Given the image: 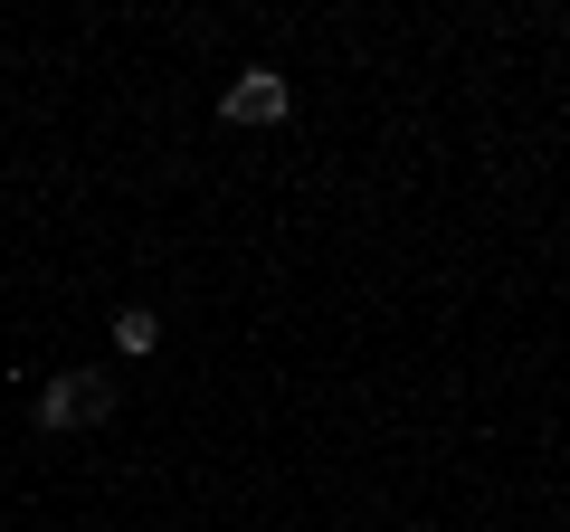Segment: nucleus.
<instances>
[{"instance_id":"obj_1","label":"nucleus","mask_w":570,"mask_h":532,"mask_svg":"<svg viewBox=\"0 0 570 532\" xmlns=\"http://www.w3.org/2000/svg\"><path fill=\"white\" fill-rule=\"evenodd\" d=\"M115 410H124V381H115V371H58V381H39V428L48 437L105 428Z\"/></svg>"},{"instance_id":"obj_2","label":"nucleus","mask_w":570,"mask_h":532,"mask_svg":"<svg viewBox=\"0 0 570 532\" xmlns=\"http://www.w3.org/2000/svg\"><path fill=\"white\" fill-rule=\"evenodd\" d=\"M295 115V77L285 67H238V77L219 86V124H238V134H266V124Z\"/></svg>"},{"instance_id":"obj_3","label":"nucleus","mask_w":570,"mask_h":532,"mask_svg":"<svg viewBox=\"0 0 570 532\" xmlns=\"http://www.w3.org/2000/svg\"><path fill=\"white\" fill-rule=\"evenodd\" d=\"M115 352L124 362H153V352H163V314L153 305H115Z\"/></svg>"}]
</instances>
